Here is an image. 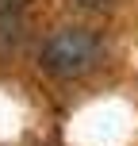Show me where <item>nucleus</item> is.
<instances>
[{
  "label": "nucleus",
  "mask_w": 138,
  "mask_h": 146,
  "mask_svg": "<svg viewBox=\"0 0 138 146\" xmlns=\"http://www.w3.org/2000/svg\"><path fill=\"white\" fill-rule=\"evenodd\" d=\"M104 54V42L96 31H85V27H65L58 31V35H50L42 42V50H38V66L42 73H50V77L58 81H73L81 77V73H88L100 62Z\"/></svg>",
  "instance_id": "1"
},
{
  "label": "nucleus",
  "mask_w": 138,
  "mask_h": 146,
  "mask_svg": "<svg viewBox=\"0 0 138 146\" xmlns=\"http://www.w3.org/2000/svg\"><path fill=\"white\" fill-rule=\"evenodd\" d=\"M119 0H73V8H81V12H111Z\"/></svg>",
  "instance_id": "2"
},
{
  "label": "nucleus",
  "mask_w": 138,
  "mask_h": 146,
  "mask_svg": "<svg viewBox=\"0 0 138 146\" xmlns=\"http://www.w3.org/2000/svg\"><path fill=\"white\" fill-rule=\"evenodd\" d=\"M23 0H0V15H8V12H15Z\"/></svg>",
  "instance_id": "3"
}]
</instances>
